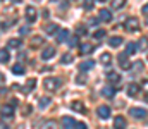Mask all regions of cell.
Returning a JSON list of instances; mask_svg holds the SVG:
<instances>
[{"mask_svg":"<svg viewBox=\"0 0 148 129\" xmlns=\"http://www.w3.org/2000/svg\"><path fill=\"white\" fill-rule=\"evenodd\" d=\"M60 86H62L60 78H45V88H47V91H55Z\"/></svg>","mask_w":148,"mask_h":129,"instance_id":"obj_1","label":"cell"},{"mask_svg":"<svg viewBox=\"0 0 148 129\" xmlns=\"http://www.w3.org/2000/svg\"><path fill=\"white\" fill-rule=\"evenodd\" d=\"M140 28H141V24L138 23L136 17H129V19L126 21V29H127L129 33H136V31H140Z\"/></svg>","mask_w":148,"mask_h":129,"instance_id":"obj_2","label":"cell"},{"mask_svg":"<svg viewBox=\"0 0 148 129\" xmlns=\"http://www.w3.org/2000/svg\"><path fill=\"white\" fill-rule=\"evenodd\" d=\"M26 21H28V23H35V21H36V9H35L33 5L26 7Z\"/></svg>","mask_w":148,"mask_h":129,"instance_id":"obj_3","label":"cell"},{"mask_svg":"<svg viewBox=\"0 0 148 129\" xmlns=\"http://www.w3.org/2000/svg\"><path fill=\"white\" fill-rule=\"evenodd\" d=\"M129 115H131V117L143 119V117H147V110H145V109H136V107H133V109H129Z\"/></svg>","mask_w":148,"mask_h":129,"instance_id":"obj_4","label":"cell"},{"mask_svg":"<svg viewBox=\"0 0 148 129\" xmlns=\"http://www.w3.org/2000/svg\"><path fill=\"white\" fill-rule=\"evenodd\" d=\"M98 17H100L103 23H110V21H112V12L109 10V9H100Z\"/></svg>","mask_w":148,"mask_h":129,"instance_id":"obj_5","label":"cell"},{"mask_svg":"<svg viewBox=\"0 0 148 129\" xmlns=\"http://www.w3.org/2000/svg\"><path fill=\"white\" fill-rule=\"evenodd\" d=\"M114 129H126V119L122 115H117L114 119Z\"/></svg>","mask_w":148,"mask_h":129,"instance_id":"obj_6","label":"cell"},{"mask_svg":"<svg viewBox=\"0 0 148 129\" xmlns=\"http://www.w3.org/2000/svg\"><path fill=\"white\" fill-rule=\"evenodd\" d=\"M0 114H2V117H12L14 115V107L12 105H3Z\"/></svg>","mask_w":148,"mask_h":129,"instance_id":"obj_7","label":"cell"},{"mask_svg":"<svg viewBox=\"0 0 148 129\" xmlns=\"http://www.w3.org/2000/svg\"><path fill=\"white\" fill-rule=\"evenodd\" d=\"M98 115H100L102 119H109V117H110V109H109L107 105H100V107H98Z\"/></svg>","mask_w":148,"mask_h":129,"instance_id":"obj_8","label":"cell"},{"mask_svg":"<svg viewBox=\"0 0 148 129\" xmlns=\"http://www.w3.org/2000/svg\"><path fill=\"white\" fill-rule=\"evenodd\" d=\"M55 55V48H52V46H48V48H45L43 52H41V59L43 60H48V59H52Z\"/></svg>","mask_w":148,"mask_h":129,"instance_id":"obj_9","label":"cell"},{"mask_svg":"<svg viewBox=\"0 0 148 129\" xmlns=\"http://www.w3.org/2000/svg\"><path fill=\"white\" fill-rule=\"evenodd\" d=\"M93 52V45H90V43H83L81 46H79V53L81 55H88V53H91Z\"/></svg>","mask_w":148,"mask_h":129,"instance_id":"obj_10","label":"cell"},{"mask_svg":"<svg viewBox=\"0 0 148 129\" xmlns=\"http://www.w3.org/2000/svg\"><path fill=\"white\" fill-rule=\"evenodd\" d=\"M71 109H73L74 112H79V114H84V112H86V107H84L81 102H74L73 105H71Z\"/></svg>","mask_w":148,"mask_h":129,"instance_id":"obj_11","label":"cell"},{"mask_svg":"<svg viewBox=\"0 0 148 129\" xmlns=\"http://www.w3.org/2000/svg\"><path fill=\"white\" fill-rule=\"evenodd\" d=\"M119 62H121V67H122L124 71H127V69H131V64L127 62V59H126V53H122V55H119Z\"/></svg>","mask_w":148,"mask_h":129,"instance_id":"obj_12","label":"cell"},{"mask_svg":"<svg viewBox=\"0 0 148 129\" xmlns=\"http://www.w3.org/2000/svg\"><path fill=\"white\" fill-rule=\"evenodd\" d=\"M35 86H36V79H35V78L28 79V81H26V86H24V93H29V91H33V89H35Z\"/></svg>","mask_w":148,"mask_h":129,"instance_id":"obj_13","label":"cell"},{"mask_svg":"<svg viewBox=\"0 0 148 129\" xmlns=\"http://www.w3.org/2000/svg\"><path fill=\"white\" fill-rule=\"evenodd\" d=\"M138 91H140V86H138V85L131 83V85L127 86V95H129V96H136V95H138Z\"/></svg>","mask_w":148,"mask_h":129,"instance_id":"obj_14","label":"cell"},{"mask_svg":"<svg viewBox=\"0 0 148 129\" xmlns=\"http://www.w3.org/2000/svg\"><path fill=\"white\" fill-rule=\"evenodd\" d=\"M67 36H69V31H67V29H62V31H59V33H57V42L64 43L66 40H67Z\"/></svg>","mask_w":148,"mask_h":129,"instance_id":"obj_15","label":"cell"},{"mask_svg":"<svg viewBox=\"0 0 148 129\" xmlns=\"http://www.w3.org/2000/svg\"><path fill=\"white\" fill-rule=\"evenodd\" d=\"M107 78H109V81H110L112 85H119V83H121V76H119L117 72H109Z\"/></svg>","mask_w":148,"mask_h":129,"instance_id":"obj_16","label":"cell"},{"mask_svg":"<svg viewBox=\"0 0 148 129\" xmlns=\"http://www.w3.org/2000/svg\"><path fill=\"white\" fill-rule=\"evenodd\" d=\"M9 59H10V53H9V50H0V64H5V62H9Z\"/></svg>","mask_w":148,"mask_h":129,"instance_id":"obj_17","label":"cell"},{"mask_svg":"<svg viewBox=\"0 0 148 129\" xmlns=\"http://www.w3.org/2000/svg\"><path fill=\"white\" fill-rule=\"evenodd\" d=\"M21 45H23V42H21L19 38H10L9 43H7V46H9V48H19Z\"/></svg>","mask_w":148,"mask_h":129,"instance_id":"obj_18","label":"cell"},{"mask_svg":"<svg viewBox=\"0 0 148 129\" xmlns=\"http://www.w3.org/2000/svg\"><path fill=\"white\" fill-rule=\"evenodd\" d=\"M93 64H95L93 60H84V62L79 64V69H81V71H90V69L93 67Z\"/></svg>","mask_w":148,"mask_h":129,"instance_id":"obj_19","label":"cell"},{"mask_svg":"<svg viewBox=\"0 0 148 129\" xmlns=\"http://www.w3.org/2000/svg\"><path fill=\"white\" fill-rule=\"evenodd\" d=\"M43 42H45V40H43V36H33V38H31V46H33V48L41 46Z\"/></svg>","mask_w":148,"mask_h":129,"instance_id":"obj_20","label":"cell"},{"mask_svg":"<svg viewBox=\"0 0 148 129\" xmlns=\"http://www.w3.org/2000/svg\"><path fill=\"white\" fill-rule=\"evenodd\" d=\"M100 62H102L103 66H109L112 62V55L110 53H102V55H100Z\"/></svg>","mask_w":148,"mask_h":129,"instance_id":"obj_21","label":"cell"},{"mask_svg":"<svg viewBox=\"0 0 148 129\" xmlns=\"http://www.w3.org/2000/svg\"><path fill=\"white\" fill-rule=\"evenodd\" d=\"M41 129H59V124H57L55 121H47V122L41 126Z\"/></svg>","mask_w":148,"mask_h":129,"instance_id":"obj_22","label":"cell"},{"mask_svg":"<svg viewBox=\"0 0 148 129\" xmlns=\"http://www.w3.org/2000/svg\"><path fill=\"white\" fill-rule=\"evenodd\" d=\"M38 103H40V109H45V107H48V105L52 103V100H50L48 96H41Z\"/></svg>","mask_w":148,"mask_h":129,"instance_id":"obj_23","label":"cell"},{"mask_svg":"<svg viewBox=\"0 0 148 129\" xmlns=\"http://www.w3.org/2000/svg\"><path fill=\"white\" fill-rule=\"evenodd\" d=\"M62 126L64 128H74V119H71V117H62Z\"/></svg>","mask_w":148,"mask_h":129,"instance_id":"obj_24","label":"cell"},{"mask_svg":"<svg viewBox=\"0 0 148 129\" xmlns=\"http://www.w3.org/2000/svg\"><path fill=\"white\" fill-rule=\"evenodd\" d=\"M45 29H47V35H53V33H57V31H59V26L52 23V24H48Z\"/></svg>","mask_w":148,"mask_h":129,"instance_id":"obj_25","label":"cell"},{"mask_svg":"<svg viewBox=\"0 0 148 129\" xmlns=\"http://www.w3.org/2000/svg\"><path fill=\"white\" fill-rule=\"evenodd\" d=\"M121 43H122V38H121V36H114V38H110V40H109V45H110V46H114V48H115V46H119Z\"/></svg>","mask_w":148,"mask_h":129,"instance_id":"obj_26","label":"cell"},{"mask_svg":"<svg viewBox=\"0 0 148 129\" xmlns=\"http://www.w3.org/2000/svg\"><path fill=\"white\" fill-rule=\"evenodd\" d=\"M136 52V43H127L126 46V55H133Z\"/></svg>","mask_w":148,"mask_h":129,"instance_id":"obj_27","label":"cell"},{"mask_svg":"<svg viewBox=\"0 0 148 129\" xmlns=\"http://www.w3.org/2000/svg\"><path fill=\"white\" fill-rule=\"evenodd\" d=\"M102 93H103V96H107V98H112L115 93H114V89H112L110 86H105L103 89H102Z\"/></svg>","mask_w":148,"mask_h":129,"instance_id":"obj_28","label":"cell"},{"mask_svg":"<svg viewBox=\"0 0 148 129\" xmlns=\"http://www.w3.org/2000/svg\"><path fill=\"white\" fill-rule=\"evenodd\" d=\"M24 71H26V69H24V66H21V64L12 67V72H14V74H24Z\"/></svg>","mask_w":148,"mask_h":129,"instance_id":"obj_29","label":"cell"},{"mask_svg":"<svg viewBox=\"0 0 148 129\" xmlns=\"http://www.w3.org/2000/svg\"><path fill=\"white\" fill-rule=\"evenodd\" d=\"M126 3V0H112V9H121Z\"/></svg>","mask_w":148,"mask_h":129,"instance_id":"obj_30","label":"cell"},{"mask_svg":"<svg viewBox=\"0 0 148 129\" xmlns=\"http://www.w3.org/2000/svg\"><path fill=\"white\" fill-rule=\"evenodd\" d=\"M74 60V57L71 53H66V55H62V64H71Z\"/></svg>","mask_w":148,"mask_h":129,"instance_id":"obj_31","label":"cell"},{"mask_svg":"<svg viewBox=\"0 0 148 129\" xmlns=\"http://www.w3.org/2000/svg\"><path fill=\"white\" fill-rule=\"evenodd\" d=\"M105 36V29H98V31H95V38L97 40H102Z\"/></svg>","mask_w":148,"mask_h":129,"instance_id":"obj_32","label":"cell"},{"mask_svg":"<svg viewBox=\"0 0 148 129\" xmlns=\"http://www.w3.org/2000/svg\"><path fill=\"white\" fill-rule=\"evenodd\" d=\"M93 5H95V0H84V9H93Z\"/></svg>","mask_w":148,"mask_h":129,"instance_id":"obj_33","label":"cell"},{"mask_svg":"<svg viewBox=\"0 0 148 129\" xmlns=\"http://www.w3.org/2000/svg\"><path fill=\"white\" fill-rule=\"evenodd\" d=\"M76 33H77V35H86V28H84V26H77V28H76Z\"/></svg>","mask_w":148,"mask_h":129,"instance_id":"obj_34","label":"cell"},{"mask_svg":"<svg viewBox=\"0 0 148 129\" xmlns=\"http://www.w3.org/2000/svg\"><path fill=\"white\" fill-rule=\"evenodd\" d=\"M74 129H88V126L83 122H74Z\"/></svg>","mask_w":148,"mask_h":129,"instance_id":"obj_35","label":"cell"},{"mask_svg":"<svg viewBox=\"0 0 148 129\" xmlns=\"http://www.w3.org/2000/svg\"><path fill=\"white\" fill-rule=\"evenodd\" d=\"M141 88H143V91H145V93H148V79H145V81L141 83Z\"/></svg>","mask_w":148,"mask_h":129,"instance_id":"obj_36","label":"cell"},{"mask_svg":"<svg viewBox=\"0 0 148 129\" xmlns=\"http://www.w3.org/2000/svg\"><path fill=\"white\" fill-rule=\"evenodd\" d=\"M143 14H147V16H148V3L143 5Z\"/></svg>","mask_w":148,"mask_h":129,"instance_id":"obj_37","label":"cell"},{"mask_svg":"<svg viewBox=\"0 0 148 129\" xmlns=\"http://www.w3.org/2000/svg\"><path fill=\"white\" fill-rule=\"evenodd\" d=\"M140 45H141V46L145 48V46H147V45H148V40H141V42H140Z\"/></svg>","mask_w":148,"mask_h":129,"instance_id":"obj_38","label":"cell"},{"mask_svg":"<svg viewBox=\"0 0 148 129\" xmlns=\"http://www.w3.org/2000/svg\"><path fill=\"white\" fill-rule=\"evenodd\" d=\"M88 24H90V26H95V24H97V19H90V23H88Z\"/></svg>","mask_w":148,"mask_h":129,"instance_id":"obj_39","label":"cell"},{"mask_svg":"<svg viewBox=\"0 0 148 129\" xmlns=\"http://www.w3.org/2000/svg\"><path fill=\"white\" fill-rule=\"evenodd\" d=\"M3 83H5V78H3V74L0 72V85H3Z\"/></svg>","mask_w":148,"mask_h":129,"instance_id":"obj_40","label":"cell"},{"mask_svg":"<svg viewBox=\"0 0 148 129\" xmlns=\"http://www.w3.org/2000/svg\"><path fill=\"white\" fill-rule=\"evenodd\" d=\"M28 33V28H21V35H26Z\"/></svg>","mask_w":148,"mask_h":129,"instance_id":"obj_41","label":"cell"},{"mask_svg":"<svg viewBox=\"0 0 148 129\" xmlns=\"http://www.w3.org/2000/svg\"><path fill=\"white\" fill-rule=\"evenodd\" d=\"M0 129H9V128H7L5 124H0Z\"/></svg>","mask_w":148,"mask_h":129,"instance_id":"obj_42","label":"cell"},{"mask_svg":"<svg viewBox=\"0 0 148 129\" xmlns=\"http://www.w3.org/2000/svg\"><path fill=\"white\" fill-rule=\"evenodd\" d=\"M19 2H21V0H14V3H19Z\"/></svg>","mask_w":148,"mask_h":129,"instance_id":"obj_43","label":"cell"},{"mask_svg":"<svg viewBox=\"0 0 148 129\" xmlns=\"http://www.w3.org/2000/svg\"><path fill=\"white\" fill-rule=\"evenodd\" d=\"M98 2H107V0H98Z\"/></svg>","mask_w":148,"mask_h":129,"instance_id":"obj_44","label":"cell"},{"mask_svg":"<svg viewBox=\"0 0 148 129\" xmlns=\"http://www.w3.org/2000/svg\"><path fill=\"white\" fill-rule=\"evenodd\" d=\"M36 2H40V0H36Z\"/></svg>","mask_w":148,"mask_h":129,"instance_id":"obj_45","label":"cell"}]
</instances>
